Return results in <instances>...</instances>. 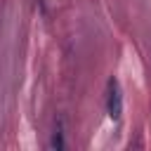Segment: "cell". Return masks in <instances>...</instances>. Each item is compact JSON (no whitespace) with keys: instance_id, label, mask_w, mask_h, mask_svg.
<instances>
[{"instance_id":"cell-2","label":"cell","mask_w":151,"mask_h":151,"mask_svg":"<svg viewBox=\"0 0 151 151\" xmlns=\"http://www.w3.org/2000/svg\"><path fill=\"white\" fill-rule=\"evenodd\" d=\"M52 149H64V132H61V123H57L54 127V134H52V142H50Z\"/></svg>"},{"instance_id":"cell-1","label":"cell","mask_w":151,"mask_h":151,"mask_svg":"<svg viewBox=\"0 0 151 151\" xmlns=\"http://www.w3.org/2000/svg\"><path fill=\"white\" fill-rule=\"evenodd\" d=\"M106 113L111 120H118L123 113V92L116 78L109 80V90H106Z\"/></svg>"}]
</instances>
